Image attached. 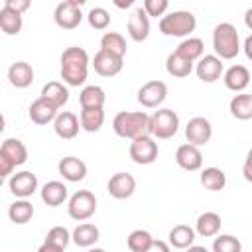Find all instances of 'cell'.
Returning a JSON list of instances; mask_svg holds the SVG:
<instances>
[{"label":"cell","mask_w":252,"mask_h":252,"mask_svg":"<svg viewBox=\"0 0 252 252\" xmlns=\"http://www.w3.org/2000/svg\"><path fill=\"white\" fill-rule=\"evenodd\" d=\"M89 53L83 47H67L61 53V79L69 87H81L89 75Z\"/></svg>","instance_id":"cell-1"},{"label":"cell","mask_w":252,"mask_h":252,"mask_svg":"<svg viewBox=\"0 0 252 252\" xmlns=\"http://www.w3.org/2000/svg\"><path fill=\"white\" fill-rule=\"evenodd\" d=\"M112 128H114L116 136L128 138V140H134L138 136H146V134H150V114H146L144 110H138V112L122 110L114 116Z\"/></svg>","instance_id":"cell-2"},{"label":"cell","mask_w":252,"mask_h":252,"mask_svg":"<svg viewBox=\"0 0 252 252\" xmlns=\"http://www.w3.org/2000/svg\"><path fill=\"white\" fill-rule=\"evenodd\" d=\"M197 18L189 10H175L159 18V32L167 37H187L195 32Z\"/></svg>","instance_id":"cell-3"},{"label":"cell","mask_w":252,"mask_h":252,"mask_svg":"<svg viewBox=\"0 0 252 252\" xmlns=\"http://www.w3.org/2000/svg\"><path fill=\"white\" fill-rule=\"evenodd\" d=\"M213 49L219 59L228 61L234 59L240 51V37L232 24L222 22L213 30Z\"/></svg>","instance_id":"cell-4"},{"label":"cell","mask_w":252,"mask_h":252,"mask_svg":"<svg viewBox=\"0 0 252 252\" xmlns=\"http://www.w3.org/2000/svg\"><path fill=\"white\" fill-rule=\"evenodd\" d=\"M179 130V116L171 108H158L150 116V134L158 140H169Z\"/></svg>","instance_id":"cell-5"},{"label":"cell","mask_w":252,"mask_h":252,"mask_svg":"<svg viewBox=\"0 0 252 252\" xmlns=\"http://www.w3.org/2000/svg\"><path fill=\"white\" fill-rule=\"evenodd\" d=\"M94 211H96V197L91 191L81 189L69 197L67 213L73 220H89L94 215Z\"/></svg>","instance_id":"cell-6"},{"label":"cell","mask_w":252,"mask_h":252,"mask_svg":"<svg viewBox=\"0 0 252 252\" xmlns=\"http://www.w3.org/2000/svg\"><path fill=\"white\" fill-rule=\"evenodd\" d=\"M130 158L134 163L138 165H150L158 159V154H159V148H158V142L154 140V136L146 134V136H138L130 142Z\"/></svg>","instance_id":"cell-7"},{"label":"cell","mask_w":252,"mask_h":252,"mask_svg":"<svg viewBox=\"0 0 252 252\" xmlns=\"http://www.w3.org/2000/svg\"><path fill=\"white\" fill-rule=\"evenodd\" d=\"M167 96V85L163 81H148L138 91V102L144 108H158Z\"/></svg>","instance_id":"cell-8"},{"label":"cell","mask_w":252,"mask_h":252,"mask_svg":"<svg viewBox=\"0 0 252 252\" xmlns=\"http://www.w3.org/2000/svg\"><path fill=\"white\" fill-rule=\"evenodd\" d=\"M53 20L61 30H75L81 22H83V12L81 6H75L69 0H63L55 6L53 12Z\"/></svg>","instance_id":"cell-9"},{"label":"cell","mask_w":252,"mask_h":252,"mask_svg":"<svg viewBox=\"0 0 252 252\" xmlns=\"http://www.w3.org/2000/svg\"><path fill=\"white\" fill-rule=\"evenodd\" d=\"M93 67L94 71L100 75V77H114L122 71L124 67V57H118L110 51H104V49H98L94 53V59H93Z\"/></svg>","instance_id":"cell-10"},{"label":"cell","mask_w":252,"mask_h":252,"mask_svg":"<svg viewBox=\"0 0 252 252\" xmlns=\"http://www.w3.org/2000/svg\"><path fill=\"white\" fill-rule=\"evenodd\" d=\"M213 136V126L205 116H195L185 126V138L193 146H205Z\"/></svg>","instance_id":"cell-11"},{"label":"cell","mask_w":252,"mask_h":252,"mask_svg":"<svg viewBox=\"0 0 252 252\" xmlns=\"http://www.w3.org/2000/svg\"><path fill=\"white\" fill-rule=\"evenodd\" d=\"M224 67H222V59H219L217 55H201L197 59L195 65V73L203 83H215L220 79Z\"/></svg>","instance_id":"cell-12"},{"label":"cell","mask_w":252,"mask_h":252,"mask_svg":"<svg viewBox=\"0 0 252 252\" xmlns=\"http://www.w3.org/2000/svg\"><path fill=\"white\" fill-rule=\"evenodd\" d=\"M10 191L18 199H28L37 191V177L32 171H18L10 177Z\"/></svg>","instance_id":"cell-13"},{"label":"cell","mask_w":252,"mask_h":252,"mask_svg":"<svg viewBox=\"0 0 252 252\" xmlns=\"http://www.w3.org/2000/svg\"><path fill=\"white\" fill-rule=\"evenodd\" d=\"M106 189H108L110 197H114V199H128L136 191V179H134V175H130L126 171H120L108 179Z\"/></svg>","instance_id":"cell-14"},{"label":"cell","mask_w":252,"mask_h":252,"mask_svg":"<svg viewBox=\"0 0 252 252\" xmlns=\"http://www.w3.org/2000/svg\"><path fill=\"white\" fill-rule=\"evenodd\" d=\"M175 161L181 169L185 171H197L201 169L203 165V154L199 150V146H193V144H181L175 152Z\"/></svg>","instance_id":"cell-15"},{"label":"cell","mask_w":252,"mask_h":252,"mask_svg":"<svg viewBox=\"0 0 252 252\" xmlns=\"http://www.w3.org/2000/svg\"><path fill=\"white\" fill-rule=\"evenodd\" d=\"M57 171L65 181L77 183L87 177V163L75 156H67L57 163Z\"/></svg>","instance_id":"cell-16"},{"label":"cell","mask_w":252,"mask_h":252,"mask_svg":"<svg viewBox=\"0 0 252 252\" xmlns=\"http://www.w3.org/2000/svg\"><path fill=\"white\" fill-rule=\"evenodd\" d=\"M79 128H81V124H79L77 114H73L69 110L57 112V116L53 118V130L63 140H73L79 134Z\"/></svg>","instance_id":"cell-17"},{"label":"cell","mask_w":252,"mask_h":252,"mask_svg":"<svg viewBox=\"0 0 252 252\" xmlns=\"http://www.w3.org/2000/svg\"><path fill=\"white\" fill-rule=\"evenodd\" d=\"M128 35L134 41H146L150 35V16L144 12V8H136L128 16Z\"/></svg>","instance_id":"cell-18"},{"label":"cell","mask_w":252,"mask_h":252,"mask_svg":"<svg viewBox=\"0 0 252 252\" xmlns=\"http://www.w3.org/2000/svg\"><path fill=\"white\" fill-rule=\"evenodd\" d=\"M222 81H224V87L228 91H234V93H242L248 83H250V71L246 65H232L228 67L226 71H222Z\"/></svg>","instance_id":"cell-19"},{"label":"cell","mask_w":252,"mask_h":252,"mask_svg":"<svg viewBox=\"0 0 252 252\" xmlns=\"http://www.w3.org/2000/svg\"><path fill=\"white\" fill-rule=\"evenodd\" d=\"M71 242V232L65 226H53L49 228L43 244L39 246V252H63Z\"/></svg>","instance_id":"cell-20"},{"label":"cell","mask_w":252,"mask_h":252,"mask_svg":"<svg viewBox=\"0 0 252 252\" xmlns=\"http://www.w3.org/2000/svg\"><path fill=\"white\" fill-rule=\"evenodd\" d=\"M8 81L16 89H26L33 83V69L26 61H16L8 67Z\"/></svg>","instance_id":"cell-21"},{"label":"cell","mask_w":252,"mask_h":252,"mask_svg":"<svg viewBox=\"0 0 252 252\" xmlns=\"http://www.w3.org/2000/svg\"><path fill=\"white\" fill-rule=\"evenodd\" d=\"M28 114H30V120H32V122H35V124H39V126H45V124L53 122V118L57 116V108H55L51 102H47L45 98L39 96V98H35V100L30 104Z\"/></svg>","instance_id":"cell-22"},{"label":"cell","mask_w":252,"mask_h":252,"mask_svg":"<svg viewBox=\"0 0 252 252\" xmlns=\"http://www.w3.org/2000/svg\"><path fill=\"white\" fill-rule=\"evenodd\" d=\"M41 98H45L47 102H51V104L59 110V108H63V106L67 104V100H69V89H67L63 83H59V81H49V83H45L43 89H41Z\"/></svg>","instance_id":"cell-23"},{"label":"cell","mask_w":252,"mask_h":252,"mask_svg":"<svg viewBox=\"0 0 252 252\" xmlns=\"http://www.w3.org/2000/svg\"><path fill=\"white\" fill-rule=\"evenodd\" d=\"M100 238V230L96 224L93 222H81L75 226V230L71 232V240L79 246V248H89L93 246L96 240Z\"/></svg>","instance_id":"cell-24"},{"label":"cell","mask_w":252,"mask_h":252,"mask_svg":"<svg viewBox=\"0 0 252 252\" xmlns=\"http://www.w3.org/2000/svg\"><path fill=\"white\" fill-rule=\"evenodd\" d=\"M41 201L47 207H59L67 201V185L61 181H47L41 187Z\"/></svg>","instance_id":"cell-25"},{"label":"cell","mask_w":252,"mask_h":252,"mask_svg":"<svg viewBox=\"0 0 252 252\" xmlns=\"http://www.w3.org/2000/svg\"><path fill=\"white\" fill-rule=\"evenodd\" d=\"M79 124H81V128H83L85 132H98L100 126L104 124V108H102V106L81 108Z\"/></svg>","instance_id":"cell-26"},{"label":"cell","mask_w":252,"mask_h":252,"mask_svg":"<svg viewBox=\"0 0 252 252\" xmlns=\"http://www.w3.org/2000/svg\"><path fill=\"white\" fill-rule=\"evenodd\" d=\"M24 28V18L20 12L4 6L0 10V30L6 33V35H18Z\"/></svg>","instance_id":"cell-27"},{"label":"cell","mask_w":252,"mask_h":252,"mask_svg":"<svg viewBox=\"0 0 252 252\" xmlns=\"http://www.w3.org/2000/svg\"><path fill=\"white\" fill-rule=\"evenodd\" d=\"M165 71L171 75V77H177V79H183V77H189L191 71H193V61L185 59L183 55H179L177 51L169 53L167 59H165Z\"/></svg>","instance_id":"cell-28"},{"label":"cell","mask_w":252,"mask_h":252,"mask_svg":"<svg viewBox=\"0 0 252 252\" xmlns=\"http://www.w3.org/2000/svg\"><path fill=\"white\" fill-rule=\"evenodd\" d=\"M228 110L234 118L238 120H250L252 118V94L248 93H240V94H234L230 98V104H228Z\"/></svg>","instance_id":"cell-29"},{"label":"cell","mask_w":252,"mask_h":252,"mask_svg":"<svg viewBox=\"0 0 252 252\" xmlns=\"http://www.w3.org/2000/svg\"><path fill=\"white\" fill-rule=\"evenodd\" d=\"M167 238H169V246L171 248L183 250V248L193 246V242H195V230L189 224H177V226H173L169 230V236Z\"/></svg>","instance_id":"cell-30"},{"label":"cell","mask_w":252,"mask_h":252,"mask_svg":"<svg viewBox=\"0 0 252 252\" xmlns=\"http://www.w3.org/2000/svg\"><path fill=\"white\" fill-rule=\"evenodd\" d=\"M220 217L217 215V213H213V211H207V213H203V215H199V219H197V224H195V232L199 234V236H215V234H219V230H220Z\"/></svg>","instance_id":"cell-31"},{"label":"cell","mask_w":252,"mask_h":252,"mask_svg":"<svg viewBox=\"0 0 252 252\" xmlns=\"http://www.w3.org/2000/svg\"><path fill=\"white\" fill-rule=\"evenodd\" d=\"M8 217L14 224H26L33 219V205L28 199H18L10 205L8 209Z\"/></svg>","instance_id":"cell-32"},{"label":"cell","mask_w":252,"mask_h":252,"mask_svg":"<svg viewBox=\"0 0 252 252\" xmlns=\"http://www.w3.org/2000/svg\"><path fill=\"white\" fill-rule=\"evenodd\" d=\"M104 100H106V94H104L102 87H98V85H87V87H83V91L79 93L81 108L104 106Z\"/></svg>","instance_id":"cell-33"},{"label":"cell","mask_w":252,"mask_h":252,"mask_svg":"<svg viewBox=\"0 0 252 252\" xmlns=\"http://www.w3.org/2000/svg\"><path fill=\"white\" fill-rule=\"evenodd\" d=\"M0 150L14 161V165H24L28 161V148L24 146L22 140L18 138H8L4 140V144L0 146Z\"/></svg>","instance_id":"cell-34"},{"label":"cell","mask_w":252,"mask_h":252,"mask_svg":"<svg viewBox=\"0 0 252 252\" xmlns=\"http://www.w3.org/2000/svg\"><path fill=\"white\" fill-rule=\"evenodd\" d=\"M201 185H203L207 191L217 193V191L224 189V185H226V175H224V171L219 169V167H205V169L201 171Z\"/></svg>","instance_id":"cell-35"},{"label":"cell","mask_w":252,"mask_h":252,"mask_svg":"<svg viewBox=\"0 0 252 252\" xmlns=\"http://www.w3.org/2000/svg\"><path fill=\"white\" fill-rule=\"evenodd\" d=\"M179 55H183L185 59H189V61H197L201 55H203V51H205V43H203V39L201 37H187V39H183L179 45H177V49H175Z\"/></svg>","instance_id":"cell-36"},{"label":"cell","mask_w":252,"mask_h":252,"mask_svg":"<svg viewBox=\"0 0 252 252\" xmlns=\"http://www.w3.org/2000/svg\"><path fill=\"white\" fill-rule=\"evenodd\" d=\"M152 240H154V236L148 230L136 228V230L130 232V236L126 240V246L132 252H148V250H152Z\"/></svg>","instance_id":"cell-37"},{"label":"cell","mask_w":252,"mask_h":252,"mask_svg":"<svg viewBox=\"0 0 252 252\" xmlns=\"http://www.w3.org/2000/svg\"><path fill=\"white\" fill-rule=\"evenodd\" d=\"M100 49L110 51V53H114L118 57H124L126 55V39L116 32H106L100 37Z\"/></svg>","instance_id":"cell-38"},{"label":"cell","mask_w":252,"mask_h":252,"mask_svg":"<svg viewBox=\"0 0 252 252\" xmlns=\"http://www.w3.org/2000/svg\"><path fill=\"white\" fill-rule=\"evenodd\" d=\"M213 250L215 252H240L242 250V244L232 234H220V236H217L213 240Z\"/></svg>","instance_id":"cell-39"},{"label":"cell","mask_w":252,"mask_h":252,"mask_svg":"<svg viewBox=\"0 0 252 252\" xmlns=\"http://www.w3.org/2000/svg\"><path fill=\"white\" fill-rule=\"evenodd\" d=\"M87 20H89V26L94 28V30H106L110 26V14L106 8H93L89 14H87Z\"/></svg>","instance_id":"cell-40"},{"label":"cell","mask_w":252,"mask_h":252,"mask_svg":"<svg viewBox=\"0 0 252 252\" xmlns=\"http://www.w3.org/2000/svg\"><path fill=\"white\" fill-rule=\"evenodd\" d=\"M169 0H144V12L150 18H161L167 12Z\"/></svg>","instance_id":"cell-41"},{"label":"cell","mask_w":252,"mask_h":252,"mask_svg":"<svg viewBox=\"0 0 252 252\" xmlns=\"http://www.w3.org/2000/svg\"><path fill=\"white\" fill-rule=\"evenodd\" d=\"M14 161L0 150V177H8V175H12V171H14Z\"/></svg>","instance_id":"cell-42"},{"label":"cell","mask_w":252,"mask_h":252,"mask_svg":"<svg viewBox=\"0 0 252 252\" xmlns=\"http://www.w3.org/2000/svg\"><path fill=\"white\" fill-rule=\"evenodd\" d=\"M4 6L12 8V10L20 12V14H24V12H28V10H30L32 0H4Z\"/></svg>","instance_id":"cell-43"},{"label":"cell","mask_w":252,"mask_h":252,"mask_svg":"<svg viewBox=\"0 0 252 252\" xmlns=\"http://www.w3.org/2000/svg\"><path fill=\"white\" fill-rule=\"evenodd\" d=\"M152 248H156V250H161V252H169V244H165V242H161V240H152Z\"/></svg>","instance_id":"cell-44"},{"label":"cell","mask_w":252,"mask_h":252,"mask_svg":"<svg viewBox=\"0 0 252 252\" xmlns=\"http://www.w3.org/2000/svg\"><path fill=\"white\" fill-rule=\"evenodd\" d=\"M134 2H136V0H112V4H114L116 8H120V10H126V8H130Z\"/></svg>","instance_id":"cell-45"},{"label":"cell","mask_w":252,"mask_h":252,"mask_svg":"<svg viewBox=\"0 0 252 252\" xmlns=\"http://www.w3.org/2000/svg\"><path fill=\"white\" fill-rule=\"evenodd\" d=\"M244 47H246V57H248V59H252V51H250V47H252V37H250V35L246 37V43H244Z\"/></svg>","instance_id":"cell-46"},{"label":"cell","mask_w":252,"mask_h":252,"mask_svg":"<svg viewBox=\"0 0 252 252\" xmlns=\"http://www.w3.org/2000/svg\"><path fill=\"white\" fill-rule=\"evenodd\" d=\"M248 161H250V156L246 158V163H244V177L250 181V179H252V175H250V167H248Z\"/></svg>","instance_id":"cell-47"},{"label":"cell","mask_w":252,"mask_h":252,"mask_svg":"<svg viewBox=\"0 0 252 252\" xmlns=\"http://www.w3.org/2000/svg\"><path fill=\"white\" fill-rule=\"evenodd\" d=\"M4 128H6V118H4V114L0 112V134L4 132Z\"/></svg>","instance_id":"cell-48"},{"label":"cell","mask_w":252,"mask_h":252,"mask_svg":"<svg viewBox=\"0 0 252 252\" xmlns=\"http://www.w3.org/2000/svg\"><path fill=\"white\" fill-rule=\"evenodd\" d=\"M69 2H73L75 6H83V4H87L89 0H69Z\"/></svg>","instance_id":"cell-49"},{"label":"cell","mask_w":252,"mask_h":252,"mask_svg":"<svg viewBox=\"0 0 252 252\" xmlns=\"http://www.w3.org/2000/svg\"><path fill=\"white\" fill-rule=\"evenodd\" d=\"M2 183H4V177H0V185H2Z\"/></svg>","instance_id":"cell-50"}]
</instances>
